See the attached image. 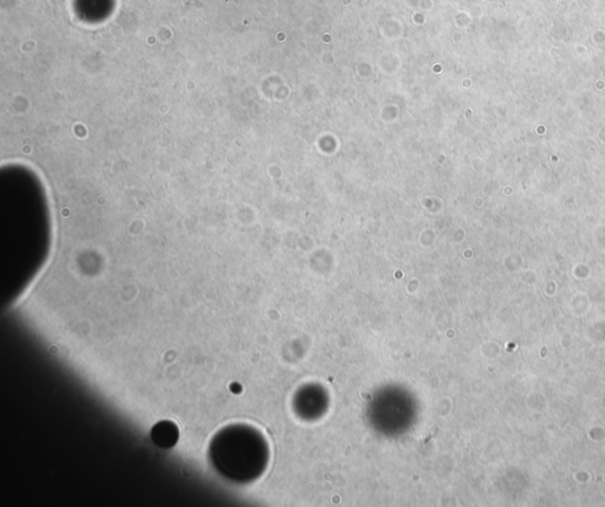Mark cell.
<instances>
[{
    "label": "cell",
    "mask_w": 605,
    "mask_h": 507,
    "mask_svg": "<svg viewBox=\"0 0 605 507\" xmlns=\"http://www.w3.org/2000/svg\"><path fill=\"white\" fill-rule=\"evenodd\" d=\"M151 439L161 448H172L179 438V430L171 421L159 422L151 430Z\"/></svg>",
    "instance_id": "6da1fadb"
}]
</instances>
